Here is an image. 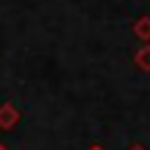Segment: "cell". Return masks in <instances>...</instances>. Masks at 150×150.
Wrapping results in <instances>:
<instances>
[{
	"instance_id": "obj_1",
	"label": "cell",
	"mask_w": 150,
	"mask_h": 150,
	"mask_svg": "<svg viewBox=\"0 0 150 150\" xmlns=\"http://www.w3.org/2000/svg\"><path fill=\"white\" fill-rule=\"evenodd\" d=\"M16 120H19V112H16L9 103L0 108V127H12Z\"/></svg>"
},
{
	"instance_id": "obj_2",
	"label": "cell",
	"mask_w": 150,
	"mask_h": 150,
	"mask_svg": "<svg viewBox=\"0 0 150 150\" xmlns=\"http://www.w3.org/2000/svg\"><path fill=\"white\" fill-rule=\"evenodd\" d=\"M134 33H136L138 38H143V40H150V19H148V16L138 19V23L134 26Z\"/></svg>"
},
{
	"instance_id": "obj_3",
	"label": "cell",
	"mask_w": 150,
	"mask_h": 150,
	"mask_svg": "<svg viewBox=\"0 0 150 150\" xmlns=\"http://www.w3.org/2000/svg\"><path fill=\"white\" fill-rule=\"evenodd\" d=\"M136 63H138L143 70H150V47L138 49V54H136Z\"/></svg>"
},
{
	"instance_id": "obj_4",
	"label": "cell",
	"mask_w": 150,
	"mask_h": 150,
	"mask_svg": "<svg viewBox=\"0 0 150 150\" xmlns=\"http://www.w3.org/2000/svg\"><path fill=\"white\" fill-rule=\"evenodd\" d=\"M131 150H143V148H141V145H134V148H131Z\"/></svg>"
},
{
	"instance_id": "obj_5",
	"label": "cell",
	"mask_w": 150,
	"mask_h": 150,
	"mask_svg": "<svg viewBox=\"0 0 150 150\" xmlns=\"http://www.w3.org/2000/svg\"><path fill=\"white\" fill-rule=\"evenodd\" d=\"M0 150H5V145H2V143H0Z\"/></svg>"
},
{
	"instance_id": "obj_6",
	"label": "cell",
	"mask_w": 150,
	"mask_h": 150,
	"mask_svg": "<svg viewBox=\"0 0 150 150\" xmlns=\"http://www.w3.org/2000/svg\"><path fill=\"white\" fill-rule=\"evenodd\" d=\"M94 150H101V148H94Z\"/></svg>"
}]
</instances>
